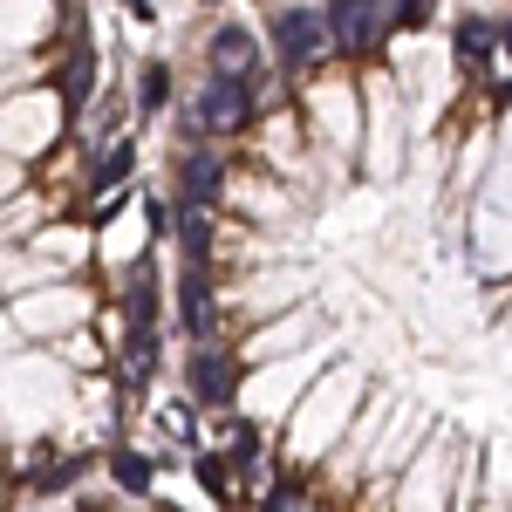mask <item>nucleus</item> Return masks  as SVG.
Listing matches in <instances>:
<instances>
[{
	"instance_id": "nucleus-1",
	"label": "nucleus",
	"mask_w": 512,
	"mask_h": 512,
	"mask_svg": "<svg viewBox=\"0 0 512 512\" xmlns=\"http://www.w3.org/2000/svg\"><path fill=\"white\" fill-rule=\"evenodd\" d=\"M369 369L342 355V362H328L315 376V390L308 403L294 410V424L280 431V465H294V472H308V465H328L335 458V444L355 431V417H362V403H369Z\"/></svg>"
},
{
	"instance_id": "nucleus-2",
	"label": "nucleus",
	"mask_w": 512,
	"mask_h": 512,
	"mask_svg": "<svg viewBox=\"0 0 512 512\" xmlns=\"http://www.w3.org/2000/svg\"><path fill=\"white\" fill-rule=\"evenodd\" d=\"M417 110L403 96L396 69H362V178L369 185H396L410 171V130Z\"/></svg>"
},
{
	"instance_id": "nucleus-3",
	"label": "nucleus",
	"mask_w": 512,
	"mask_h": 512,
	"mask_svg": "<svg viewBox=\"0 0 512 512\" xmlns=\"http://www.w3.org/2000/svg\"><path fill=\"white\" fill-rule=\"evenodd\" d=\"M294 110L308 123V144L328 164H355L362 171V76L355 69H321L301 82Z\"/></svg>"
},
{
	"instance_id": "nucleus-4",
	"label": "nucleus",
	"mask_w": 512,
	"mask_h": 512,
	"mask_svg": "<svg viewBox=\"0 0 512 512\" xmlns=\"http://www.w3.org/2000/svg\"><path fill=\"white\" fill-rule=\"evenodd\" d=\"M267 55L287 82H308L321 69H335V41H328V7H267L260 14Z\"/></svg>"
},
{
	"instance_id": "nucleus-5",
	"label": "nucleus",
	"mask_w": 512,
	"mask_h": 512,
	"mask_svg": "<svg viewBox=\"0 0 512 512\" xmlns=\"http://www.w3.org/2000/svg\"><path fill=\"white\" fill-rule=\"evenodd\" d=\"M7 315L21 328V342H69L82 328H96L110 308H103V294L89 280H62V287H41L28 301H7Z\"/></svg>"
},
{
	"instance_id": "nucleus-6",
	"label": "nucleus",
	"mask_w": 512,
	"mask_h": 512,
	"mask_svg": "<svg viewBox=\"0 0 512 512\" xmlns=\"http://www.w3.org/2000/svg\"><path fill=\"white\" fill-rule=\"evenodd\" d=\"M328 41H335V69H383L396 48V7L390 0H335L328 7Z\"/></svg>"
},
{
	"instance_id": "nucleus-7",
	"label": "nucleus",
	"mask_w": 512,
	"mask_h": 512,
	"mask_svg": "<svg viewBox=\"0 0 512 512\" xmlns=\"http://www.w3.org/2000/svg\"><path fill=\"white\" fill-rule=\"evenodd\" d=\"M328 349V342H321ZM321 349L294 355V362H274V369H253L246 376V390H239V417H253V424H294V410L308 403V390H315L321 376Z\"/></svg>"
},
{
	"instance_id": "nucleus-8",
	"label": "nucleus",
	"mask_w": 512,
	"mask_h": 512,
	"mask_svg": "<svg viewBox=\"0 0 512 512\" xmlns=\"http://www.w3.org/2000/svg\"><path fill=\"white\" fill-rule=\"evenodd\" d=\"M198 69H212V76H226V82H267L274 76V55H267L260 21H246V14H212V21H205V41H198Z\"/></svg>"
},
{
	"instance_id": "nucleus-9",
	"label": "nucleus",
	"mask_w": 512,
	"mask_h": 512,
	"mask_svg": "<svg viewBox=\"0 0 512 512\" xmlns=\"http://www.w3.org/2000/svg\"><path fill=\"white\" fill-rule=\"evenodd\" d=\"M62 123H69V110H62L55 89H28V96L0 103V151H7V164H35V158L48 164Z\"/></svg>"
},
{
	"instance_id": "nucleus-10",
	"label": "nucleus",
	"mask_w": 512,
	"mask_h": 512,
	"mask_svg": "<svg viewBox=\"0 0 512 512\" xmlns=\"http://www.w3.org/2000/svg\"><path fill=\"white\" fill-rule=\"evenodd\" d=\"M458 465H465V451H458L451 431L437 424L431 444H424V458L396 478L390 512H451V499H458Z\"/></svg>"
},
{
	"instance_id": "nucleus-11",
	"label": "nucleus",
	"mask_w": 512,
	"mask_h": 512,
	"mask_svg": "<svg viewBox=\"0 0 512 512\" xmlns=\"http://www.w3.org/2000/svg\"><path fill=\"white\" fill-rule=\"evenodd\" d=\"M178 383H185V396H192L205 417L239 410V390H246L239 349H233V342H192V349L178 355Z\"/></svg>"
},
{
	"instance_id": "nucleus-12",
	"label": "nucleus",
	"mask_w": 512,
	"mask_h": 512,
	"mask_svg": "<svg viewBox=\"0 0 512 512\" xmlns=\"http://www.w3.org/2000/svg\"><path fill=\"white\" fill-rule=\"evenodd\" d=\"M328 342V315H321V301L308 308H294V315L267 321V328H246L233 349H239V369L253 376V369H274V362H294V355H308Z\"/></svg>"
},
{
	"instance_id": "nucleus-13",
	"label": "nucleus",
	"mask_w": 512,
	"mask_h": 512,
	"mask_svg": "<svg viewBox=\"0 0 512 512\" xmlns=\"http://www.w3.org/2000/svg\"><path fill=\"white\" fill-rule=\"evenodd\" d=\"M396 410H403V403H396L390 390H376L369 403H362V417H355V431L342 437V444H335V458L321 465V478H328V492H335V485H355V478H369V458H376V444L390 437Z\"/></svg>"
},
{
	"instance_id": "nucleus-14",
	"label": "nucleus",
	"mask_w": 512,
	"mask_h": 512,
	"mask_svg": "<svg viewBox=\"0 0 512 512\" xmlns=\"http://www.w3.org/2000/svg\"><path fill=\"white\" fill-rule=\"evenodd\" d=\"M444 55H451L458 76L492 82V76H499V14H451V28H444Z\"/></svg>"
},
{
	"instance_id": "nucleus-15",
	"label": "nucleus",
	"mask_w": 512,
	"mask_h": 512,
	"mask_svg": "<svg viewBox=\"0 0 512 512\" xmlns=\"http://www.w3.org/2000/svg\"><path fill=\"white\" fill-rule=\"evenodd\" d=\"M96 246H103V233H96L89 219H48V226L28 239V253H41L48 267H62L69 280H82V267H89Z\"/></svg>"
},
{
	"instance_id": "nucleus-16",
	"label": "nucleus",
	"mask_w": 512,
	"mask_h": 512,
	"mask_svg": "<svg viewBox=\"0 0 512 512\" xmlns=\"http://www.w3.org/2000/svg\"><path fill=\"white\" fill-rule=\"evenodd\" d=\"M158 451H144V444H110V451H103V472H110V485H117L123 499H151V485H158Z\"/></svg>"
},
{
	"instance_id": "nucleus-17",
	"label": "nucleus",
	"mask_w": 512,
	"mask_h": 512,
	"mask_svg": "<svg viewBox=\"0 0 512 512\" xmlns=\"http://www.w3.org/2000/svg\"><path fill=\"white\" fill-rule=\"evenodd\" d=\"M192 478L205 485V499H219V506H239V472H233V458L226 451H192Z\"/></svg>"
},
{
	"instance_id": "nucleus-18",
	"label": "nucleus",
	"mask_w": 512,
	"mask_h": 512,
	"mask_svg": "<svg viewBox=\"0 0 512 512\" xmlns=\"http://www.w3.org/2000/svg\"><path fill=\"white\" fill-rule=\"evenodd\" d=\"M321 512H349V506H321Z\"/></svg>"
},
{
	"instance_id": "nucleus-19",
	"label": "nucleus",
	"mask_w": 512,
	"mask_h": 512,
	"mask_svg": "<svg viewBox=\"0 0 512 512\" xmlns=\"http://www.w3.org/2000/svg\"><path fill=\"white\" fill-rule=\"evenodd\" d=\"M506 512H512V499H506Z\"/></svg>"
}]
</instances>
